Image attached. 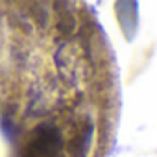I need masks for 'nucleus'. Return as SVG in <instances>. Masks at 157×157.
<instances>
[{
  "label": "nucleus",
  "instance_id": "f257e3e1",
  "mask_svg": "<svg viewBox=\"0 0 157 157\" xmlns=\"http://www.w3.org/2000/svg\"><path fill=\"white\" fill-rule=\"evenodd\" d=\"M76 0H0V129L10 157H85L93 118L76 117L91 57Z\"/></svg>",
  "mask_w": 157,
  "mask_h": 157
}]
</instances>
